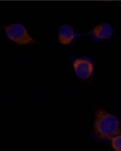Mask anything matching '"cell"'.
Here are the masks:
<instances>
[{
    "label": "cell",
    "instance_id": "6da1fadb",
    "mask_svg": "<svg viewBox=\"0 0 121 151\" xmlns=\"http://www.w3.org/2000/svg\"><path fill=\"white\" fill-rule=\"evenodd\" d=\"M94 133L98 139H111L121 135L120 123L115 115L104 109L98 108L95 113Z\"/></svg>",
    "mask_w": 121,
    "mask_h": 151
},
{
    "label": "cell",
    "instance_id": "5b68a950",
    "mask_svg": "<svg viewBox=\"0 0 121 151\" xmlns=\"http://www.w3.org/2000/svg\"><path fill=\"white\" fill-rule=\"evenodd\" d=\"M76 35L74 29L71 25L63 24L59 29L58 40L60 44L68 45L72 43Z\"/></svg>",
    "mask_w": 121,
    "mask_h": 151
},
{
    "label": "cell",
    "instance_id": "277c9868",
    "mask_svg": "<svg viewBox=\"0 0 121 151\" xmlns=\"http://www.w3.org/2000/svg\"><path fill=\"white\" fill-rule=\"evenodd\" d=\"M112 27L106 23L98 25L93 28L91 34L96 40H106L109 39L113 34Z\"/></svg>",
    "mask_w": 121,
    "mask_h": 151
},
{
    "label": "cell",
    "instance_id": "7a4b0ae2",
    "mask_svg": "<svg viewBox=\"0 0 121 151\" xmlns=\"http://www.w3.org/2000/svg\"><path fill=\"white\" fill-rule=\"evenodd\" d=\"M4 32L9 39L18 45L37 44V42L30 35L28 30L20 23H13L6 26Z\"/></svg>",
    "mask_w": 121,
    "mask_h": 151
},
{
    "label": "cell",
    "instance_id": "3957f363",
    "mask_svg": "<svg viewBox=\"0 0 121 151\" xmlns=\"http://www.w3.org/2000/svg\"><path fill=\"white\" fill-rule=\"evenodd\" d=\"M73 68L77 76L81 79H87L93 74L94 65L90 60L78 58L74 60Z\"/></svg>",
    "mask_w": 121,
    "mask_h": 151
},
{
    "label": "cell",
    "instance_id": "8992f818",
    "mask_svg": "<svg viewBox=\"0 0 121 151\" xmlns=\"http://www.w3.org/2000/svg\"><path fill=\"white\" fill-rule=\"evenodd\" d=\"M111 140V145L115 151H121V135L113 137Z\"/></svg>",
    "mask_w": 121,
    "mask_h": 151
}]
</instances>
